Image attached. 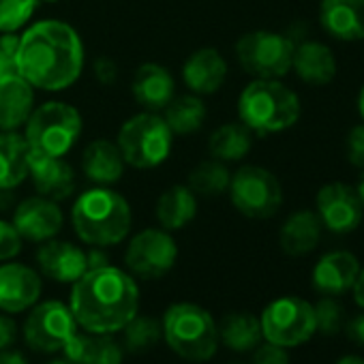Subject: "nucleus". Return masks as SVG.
<instances>
[{
	"mask_svg": "<svg viewBox=\"0 0 364 364\" xmlns=\"http://www.w3.org/2000/svg\"><path fill=\"white\" fill-rule=\"evenodd\" d=\"M84 69V46L77 31L58 20L33 24L18 48V75L46 92L67 90Z\"/></svg>",
	"mask_w": 364,
	"mask_h": 364,
	"instance_id": "obj_1",
	"label": "nucleus"
},
{
	"mask_svg": "<svg viewBox=\"0 0 364 364\" xmlns=\"http://www.w3.org/2000/svg\"><path fill=\"white\" fill-rule=\"evenodd\" d=\"M69 309L86 332L112 334L137 315L139 287L131 274L109 264L90 268L73 283Z\"/></svg>",
	"mask_w": 364,
	"mask_h": 364,
	"instance_id": "obj_2",
	"label": "nucleus"
},
{
	"mask_svg": "<svg viewBox=\"0 0 364 364\" xmlns=\"http://www.w3.org/2000/svg\"><path fill=\"white\" fill-rule=\"evenodd\" d=\"M73 230L90 247H114L131 230V206L114 189L95 187L84 191L71 210Z\"/></svg>",
	"mask_w": 364,
	"mask_h": 364,
	"instance_id": "obj_3",
	"label": "nucleus"
},
{
	"mask_svg": "<svg viewBox=\"0 0 364 364\" xmlns=\"http://www.w3.org/2000/svg\"><path fill=\"white\" fill-rule=\"evenodd\" d=\"M238 116L251 133H281L298 122L300 99L279 80H253L238 99Z\"/></svg>",
	"mask_w": 364,
	"mask_h": 364,
	"instance_id": "obj_4",
	"label": "nucleus"
},
{
	"mask_svg": "<svg viewBox=\"0 0 364 364\" xmlns=\"http://www.w3.org/2000/svg\"><path fill=\"white\" fill-rule=\"evenodd\" d=\"M163 338L182 360L206 362L219 349V328L213 315L193 302L171 304L161 321Z\"/></svg>",
	"mask_w": 364,
	"mask_h": 364,
	"instance_id": "obj_5",
	"label": "nucleus"
},
{
	"mask_svg": "<svg viewBox=\"0 0 364 364\" xmlns=\"http://www.w3.org/2000/svg\"><path fill=\"white\" fill-rule=\"evenodd\" d=\"M24 127V139L31 152L65 156L82 135V116L69 103L50 101L33 109Z\"/></svg>",
	"mask_w": 364,
	"mask_h": 364,
	"instance_id": "obj_6",
	"label": "nucleus"
},
{
	"mask_svg": "<svg viewBox=\"0 0 364 364\" xmlns=\"http://www.w3.org/2000/svg\"><path fill=\"white\" fill-rule=\"evenodd\" d=\"M118 148L127 165L150 169L167 161L173 144V133L165 118L156 112L131 116L118 131Z\"/></svg>",
	"mask_w": 364,
	"mask_h": 364,
	"instance_id": "obj_7",
	"label": "nucleus"
},
{
	"mask_svg": "<svg viewBox=\"0 0 364 364\" xmlns=\"http://www.w3.org/2000/svg\"><path fill=\"white\" fill-rule=\"evenodd\" d=\"M296 43L272 31L247 33L236 43L240 67L255 80H279L291 69Z\"/></svg>",
	"mask_w": 364,
	"mask_h": 364,
	"instance_id": "obj_8",
	"label": "nucleus"
},
{
	"mask_svg": "<svg viewBox=\"0 0 364 364\" xmlns=\"http://www.w3.org/2000/svg\"><path fill=\"white\" fill-rule=\"evenodd\" d=\"M228 191L234 208L249 219H270L283 204L281 182L272 171L259 165L240 167L232 176Z\"/></svg>",
	"mask_w": 364,
	"mask_h": 364,
	"instance_id": "obj_9",
	"label": "nucleus"
},
{
	"mask_svg": "<svg viewBox=\"0 0 364 364\" xmlns=\"http://www.w3.org/2000/svg\"><path fill=\"white\" fill-rule=\"evenodd\" d=\"M259 326L262 336L268 343H274L285 349L306 343L317 330L313 304L296 296H283L272 300L264 309Z\"/></svg>",
	"mask_w": 364,
	"mask_h": 364,
	"instance_id": "obj_10",
	"label": "nucleus"
},
{
	"mask_svg": "<svg viewBox=\"0 0 364 364\" xmlns=\"http://www.w3.org/2000/svg\"><path fill=\"white\" fill-rule=\"evenodd\" d=\"M77 334V321L65 302L48 300L37 304L24 321V338L31 349L43 353L63 351Z\"/></svg>",
	"mask_w": 364,
	"mask_h": 364,
	"instance_id": "obj_11",
	"label": "nucleus"
},
{
	"mask_svg": "<svg viewBox=\"0 0 364 364\" xmlns=\"http://www.w3.org/2000/svg\"><path fill=\"white\" fill-rule=\"evenodd\" d=\"M124 259L131 274L139 279H161L173 268L178 259V245L167 230L148 228L133 236Z\"/></svg>",
	"mask_w": 364,
	"mask_h": 364,
	"instance_id": "obj_12",
	"label": "nucleus"
},
{
	"mask_svg": "<svg viewBox=\"0 0 364 364\" xmlns=\"http://www.w3.org/2000/svg\"><path fill=\"white\" fill-rule=\"evenodd\" d=\"M317 217L323 228H328L334 234H347L353 232L364 215V206L355 193L353 187L345 182H330L317 191L315 198Z\"/></svg>",
	"mask_w": 364,
	"mask_h": 364,
	"instance_id": "obj_13",
	"label": "nucleus"
},
{
	"mask_svg": "<svg viewBox=\"0 0 364 364\" xmlns=\"http://www.w3.org/2000/svg\"><path fill=\"white\" fill-rule=\"evenodd\" d=\"M11 223L20 232L22 240L46 242L63 230V213L54 200L37 196L24 200L16 208Z\"/></svg>",
	"mask_w": 364,
	"mask_h": 364,
	"instance_id": "obj_14",
	"label": "nucleus"
},
{
	"mask_svg": "<svg viewBox=\"0 0 364 364\" xmlns=\"http://www.w3.org/2000/svg\"><path fill=\"white\" fill-rule=\"evenodd\" d=\"M41 296V277L24 264L0 266V311L22 313L37 304Z\"/></svg>",
	"mask_w": 364,
	"mask_h": 364,
	"instance_id": "obj_15",
	"label": "nucleus"
},
{
	"mask_svg": "<svg viewBox=\"0 0 364 364\" xmlns=\"http://www.w3.org/2000/svg\"><path fill=\"white\" fill-rule=\"evenodd\" d=\"M28 178L33 187L41 198L63 202L75 189V173L73 167L63 156H48V154H28Z\"/></svg>",
	"mask_w": 364,
	"mask_h": 364,
	"instance_id": "obj_16",
	"label": "nucleus"
},
{
	"mask_svg": "<svg viewBox=\"0 0 364 364\" xmlns=\"http://www.w3.org/2000/svg\"><path fill=\"white\" fill-rule=\"evenodd\" d=\"M41 272L58 283H75L88 272V253L65 240H46L37 251Z\"/></svg>",
	"mask_w": 364,
	"mask_h": 364,
	"instance_id": "obj_17",
	"label": "nucleus"
},
{
	"mask_svg": "<svg viewBox=\"0 0 364 364\" xmlns=\"http://www.w3.org/2000/svg\"><path fill=\"white\" fill-rule=\"evenodd\" d=\"M182 77L193 95H215L228 77V63L219 50L202 48L187 58L182 67Z\"/></svg>",
	"mask_w": 364,
	"mask_h": 364,
	"instance_id": "obj_18",
	"label": "nucleus"
},
{
	"mask_svg": "<svg viewBox=\"0 0 364 364\" xmlns=\"http://www.w3.org/2000/svg\"><path fill=\"white\" fill-rule=\"evenodd\" d=\"M360 272L358 257L349 251L326 253L313 268V287L323 296H341L349 291Z\"/></svg>",
	"mask_w": 364,
	"mask_h": 364,
	"instance_id": "obj_19",
	"label": "nucleus"
},
{
	"mask_svg": "<svg viewBox=\"0 0 364 364\" xmlns=\"http://www.w3.org/2000/svg\"><path fill=\"white\" fill-rule=\"evenodd\" d=\"M133 99L146 109V112H159L169 105L176 92V82L171 73L156 63L141 65L131 82Z\"/></svg>",
	"mask_w": 364,
	"mask_h": 364,
	"instance_id": "obj_20",
	"label": "nucleus"
},
{
	"mask_svg": "<svg viewBox=\"0 0 364 364\" xmlns=\"http://www.w3.org/2000/svg\"><path fill=\"white\" fill-rule=\"evenodd\" d=\"M319 22L323 31L338 41H362L364 0H323Z\"/></svg>",
	"mask_w": 364,
	"mask_h": 364,
	"instance_id": "obj_21",
	"label": "nucleus"
},
{
	"mask_svg": "<svg viewBox=\"0 0 364 364\" xmlns=\"http://www.w3.org/2000/svg\"><path fill=\"white\" fill-rule=\"evenodd\" d=\"M35 105V88L22 75L0 80V131H18Z\"/></svg>",
	"mask_w": 364,
	"mask_h": 364,
	"instance_id": "obj_22",
	"label": "nucleus"
},
{
	"mask_svg": "<svg viewBox=\"0 0 364 364\" xmlns=\"http://www.w3.org/2000/svg\"><path fill=\"white\" fill-rule=\"evenodd\" d=\"M124 159L118 144L109 139H95L86 146L82 156V169L88 180L99 187H107L118 182L124 173Z\"/></svg>",
	"mask_w": 364,
	"mask_h": 364,
	"instance_id": "obj_23",
	"label": "nucleus"
},
{
	"mask_svg": "<svg viewBox=\"0 0 364 364\" xmlns=\"http://www.w3.org/2000/svg\"><path fill=\"white\" fill-rule=\"evenodd\" d=\"M291 69L302 82L313 86H326L336 75V58L328 46L319 41H304L294 50Z\"/></svg>",
	"mask_w": 364,
	"mask_h": 364,
	"instance_id": "obj_24",
	"label": "nucleus"
},
{
	"mask_svg": "<svg viewBox=\"0 0 364 364\" xmlns=\"http://www.w3.org/2000/svg\"><path fill=\"white\" fill-rule=\"evenodd\" d=\"M154 215L167 232L187 228L198 215V196L187 185H173L156 200Z\"/></svg>",
	"mask_w": 364,
	"mask_h": 364,
	"instance_id": "obj_25",
	"label": "nucleus"
},
{
	"mask_svg": "<svg viewBox=\"0 0 364 364\" xmlns=\"http://www.w3.org/2000/svg\"><path fill=\"white\" fill-rule=\"evenodd\" d=\"M321 228L323 225H321L317 213H311V210L294 213L283 223V228L279 232V245H281L283 253H287L291 257L311 253L321 238Z\"/></svg>",
	"mask_w": 364,
	"mask_h": 364,
	"instance_id": "obj_26",
	"label": "nucleus"
},
{
	"mask_svg": "<svg viewBox=\"0 0 364 364\" xmlns=\"http://www.w3.org/2000/svg\"><path fill=\"white\" fill-rule=\"evenodd\" d=\"M28 144L16 131H0V191L16 189L28 178Z\"/></svg>",
	"mask_w": 364,
	"mask_h": 364,
	"instance_id": "obj_27",
	"label": "nucleus"
},
{
	"mask_svg": "<svg viewBox=\"0 0 364 364\" xmlns=\"http://www.w3.org/2000/svg\"><path fill=\"white\" fill-rule=\"evenodd\" d=\"M63 351L73 364H122V347L109 334H75Z\"/></svg>",
	"mask_w": 364,
	"mask_h": 364,
	"instance_id": "obj_28",
	"label": "nucleus"
},
{
	"mask_svg": "<svg viewBox=\"0 0 364 364\" xmlns=\"http://www.w3.org/2000/svg\"><path fill=\"white\" fill-rule=\"evenodd\" d=\"M251 146H253V135L242 122H228V124L219 127L208 139L210 154L223 163L245 159L249 154Z\"/></svg>",
	"mask_w": 364,
	"mask_h": 364,
	"instance_id": "obj_29",
	"label": "nucleus"
},
{
	"mask_svg": "<svg viewBox=\"0 0 364 364\" xmlns=\"http://www.w3.org/2000/svg\"><path fill=\"white\" fill-rule=\"evenodd\" d=\"M165 122L176 135H191L202 129L206 120V105L198 95L173 97L165 107Z\"/></svg>",
	"mask_w": 364,
	"mask_h": 364,
	"instance_id": "obj_30",
	"label": "nucleus"
},
{
	"mask_svg": "<svg viewBox=\"0 0 364 364\" xmlns=\"http://www.w3.org/2000/svg\"><path fill=\"white\" fill-rule=\"evenodd\" d=\"M262 338L259 319L251 313H232L219 328V341H223L234 351H251L259 345Z\"/></svg>",
	"mask_w": 364,
	"mask_h": 364,
	"instance_id": "obj_31",
	"label": "nucleus"
},
{
	"mask_svg": "<svg viewBox=\"0 0 364 364\" xmlns=\"http://www.w3.org/2000/svg\"><path fill=\"white\" fill-rule=\"evenodd\" d=\"M232 173L223 161H204L189 171L187 187L202 198H219L230 189Z\"/></svg>",
	"mask_w": 364,
	"mask_h": 364,
	"instance_id": "obj_32",
	"label": "nucleus"
},
{
	"mask_svg": "<svg viewBox=\"0 0 364 364\" xmlns=\"http://www.w3.org/2000/svg\"><path fill=\"white\" fill-rule=\"evenodd\" d=\"M124 347L131 353H144L163 338L161 321L150 315H135L124 328Z\"/></svg>",
	"mask_w": 364,
	"mask_h": 364,
	"instance_id": "obj_33",
	"label": "nucleus"
},
{
	"mask_svg": "<svg viewBox=\"0 0 364 364\" xmlns=\"http://www.w3.org/2000/svg\"><path fill=\"white\" fill-rule=\"evenodd\" d=\"M37 11V0H0V33H16Z\"/></svg>",
	"mask_w": 364,
	"mask_h": 364,
	"instance_id": "obj_34",
	"label": "nucleus"
},
{
	"mask_svg": "<svg viewBox=\"0 0 364 364\" xmlns=\"http://www.w3.org/2000/svg\"><path fill=\"white\" fill-rule=\"evenodd\" d=\"M313 313H315V326H317V330H321L326 336H332V334H336L343 328L345 313H343V306L332 296L321 298L313 306Z\"/></svg>",
	"mask_w": 364,
	"mask_h": 364,
	"instance_id": "obj_35",
	"label": "nucleus"
},
{
	"mask_svg": "<svg viewBox=\"0 0 364 364\" xmlns=\"http://www.w3.org/2000/svg\"><path fill=\"white\" fill-rule=\"evenodd\" d=\"M18 48L20 37L16 33H0V80L18 75Z\"/></svg>",
	"mask_w": 364,
	"mask_h": 364,
	"instance_id": "obj_36",
	"label": "nucleus"
},
{
	"mask_svg": "<svg viewBox=\"0 0 364 364\" xmlns=\"http://www.w3.org/2000/svg\"><path fill=\"white\" fill-rule=\"evenodd\" d=\"M22 251V236L14 223L0 219V262H9Z\"/></svg>",
	"mask_w": 364,
	"mask_h": 364,
	"instance_id": "obj_37",
	"label": "nucleus"
},
{
	"mask_svg": "<svg viewBox=\"0 0 364 364\" xmlns=\"http://www.w3.org/2000/svg\"><path fill=\"white\" fill-rule=\"evenodd\" d=\"M347 161L355 167H364V122L355 124L347 135Z\"/></svg>",
	"mask_w": 364,
	"mask_h": 364,
	"instance_id": "obj_38",
	"label": "nucleus"
},
{
	"mask_svg": "<svg viewBox=\"0 0 364 364\" xmlns=\"http://www.w3.org/2000/svg\"><path fill=\"white\" fill-rule=\"evenodd\" d=\"M253 364H289V355L285 347H279L274 343L257 345L253 353Z\"/></svg>",
	"mask_w": 364,
	"mask_h": 364,
	"instance_id": "obj_39",
	"label": "nucleus"
},
{
	"mask_svg": "<svg viewBox=\"0 0 364 364\" xmlns=\"http://www.w3.org/2000/svg\"><path fill=\"white\" fill-rule=\"evenodd\" d=\"M18 338V323L9 315H0V351L9 349Z\"/></svg>",
	"mask_w": 364,
	"mask_h": 364,
	"instance_id": "obj_40",
	"label": "nucleus"
},
{
	"mask_svg": "<svg viewBox=\"0 0 364 364\" xmlns=\"http://www.w3.org/2000/svg\"><path fill=\"white\" fill-rule=\"evenodd\" d=\"M95 75L101 84H112L116 80V65L109 58H99L95 63Z\"/></svg>",
	"mask_w": 364,
	"mask_h": 364,
	"instance_id": "obj_41",
	"label": "nucleus"
},
{
	"mask_svg": "<svg viewBox=\"0 0 364 364\" xmlns=\"http://www.w3.org/2000/svg\"><path fill=\"white\" fill-rule=\"evenodd\" d=\"M347 334H349L351 341L364 345V313L358 315V317H353V319L347 323Z\"/></svg>",
	"mask_w": 364,
	"mask_h": 364,
	"instance_id": "obj_42",
	"label": "nucleus"
},
{
	"mask_svg": "<svg viewBox=\"0 0 364 364\" xmlns=\"http://www.w3.org/2000/svg\"><path fill=\"white\" fill-rule=\"evenodd\" d=\"M353 300L358 302V306L364 309V268H360L358 277H355V283H353Z\"/></svg>",
	"mask_w": 364,
	"mask_h": 364,
	"instance_id": "obj_43",
	"label": "nucleus"
},
{
	"mask_svg": "<svg viewBox=\"0 0 364 364\" xmlns=\"http://www.w3.org/2000/svg\"><path fill=\"white\" fill-rule=\"evenodd\" d=\"M0 364H28V362L20 351L3 349V351H0Z\"/></svg>",
	"mask_w": 364,
	"mask_h": 364,
	"instance_id": "obj_44",
	"label": "nucleus"
},
{
	"mask_svg": "<svg viewBox=\"0 0 364 364\" xmlns=\"http://www.w3.org/2000/svg\"><path fill=\"white\" fill-rule=\"evenodd\" d=\"M336 364H364V358H360V355H343Z\"/></svg>",
	"mask_w": 364,
	"mask_h": 364,
	"instance_id": "obj_45",
	"label": "nucleus"
},
{
	"mask_svg": "<svg viewBox=\"0 0 364 364\" xmlns=\"http://www.w3.org/2000/svg\"><path fill=\"white\" fill-rule=\"evenodd\" d=\"M355 193H358V198H360V202H362V206H364V173L360 176V182H358V187H355Z\"/></svg>",
	"mask_w": 364,
	"mask_h": 364,
	"instance_id": "obj_46",
	"label": "nucleus"
},
{
	"mask_svg": "<svg viewBox=\"0 0 364 364\" xmlns=\"http://www.w3.org/2000/svg\"><path fill=\"white\" fill-rule=\"evenodd\" d=\"M358 107H360V116L364 118V86L360 90V97H358Z\"/></svg>",
	"mask_w": 364,
	"mask_h": 364,
	"instance_id": "obj_47",
	"label": "nucleus"
},
{
	"mask_svg": "<svg viewBox=\"0 0 364 364\" xmlns=\"http://www.w3.org/2000/svg\"><path fill=\"white\" fill-rule=\"evenodd\" d=\"M50 364H73V362H71V360H67V358H65V360H52V362H50Z\"/></svg>",
	"mask_w": 364,
	"mask_h": 364,
	"instance_id": "obj_48",
	"label": "nucleus"
},
{
	"mask_svg": "<svg viewBox=\"0 0 364 364\" xmlns=\"http://www.w3.org/2000/svg\"><path fill=\"white\" fill-rule=\"evenodd\" d=\"M43 3H58V0H43Z\"/></svg>",
	"mask_w": 364,
	"mask_h": 364,
	"instance_id": "obj_49",
	"label": "nucleus"
},
{
	"mask_svg": "<svg viewBox=\"0 0 364 364\" xmlns=\"http://www.w3.org/2000/svg\"><path fill=\"white\" fill-rule=\"evenodd\" d=\"M234 364H242V362H234Z\"/></svg>",
	"mask_w": 364,
	"mask_h": 364,
	"instance_id": "obj_50",
	"label": "nucleus"
}]
</instances>
